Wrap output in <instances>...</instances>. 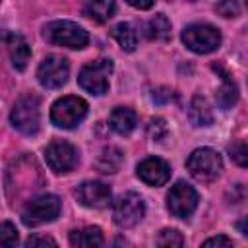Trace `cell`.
Segmentation results:
<instances>
[{
	"label": "cell",
	"instance_id": "12",
	"mask_svg": "<svg viewBox=\"0 0 248 248\" xmlns=\"http://www.w3.org/2000/svg\"><path fill=\"white\" fill-rule=\"evenodd\" d=\"M76 200L89 209H107L112 203V192L105 182L85 180L74 190Z\"/></svg>",
	"mask_w": 248,
	"mask_h": 248
},
{
	"label": "cell",
	"instance_id": "4",
	"mask_svg": "<svg viewBox=\"0 0 248 248\" xmlns=\"http://www.w3.org/2000/svg\"><path fill=\"white\" fill-rule=\"evenodd\" d=\"M186 169L188 172L200 180V182H211L215 180L221 170H223V161H221V155L211 149V147H200V149H194L186 161Z\"/></svg>",
	"mask_w": 248,
	"mask_h": 248
},
{
	"label": "cell",
	"instance_id": "25",
	"mask_svg": "<svg viewBox=\"0 0 248 248\" xmlns=\"http://www.w3.org/2000/svg\"><path fill=\"white\" fill-rule=\"evenodd\" d=\"M215 10L223 17H236L240 14V6L236 0H219L215 4Z\"/></svg>",
	"mask_w": 248,
	"mask_h": 248
},
{
	"label": "cell",
	"instance_id": "17",
	"mask_svg": "<svg viewBox=\"0 0 248 248\" xmlns=\"http://www.w3.org/2000/svg\"><path fill=\"white\" fill-rule=\"evenodd\" d=\"M116 12V0H89L85 6V16L97 23L108 21Z\"/></svg>",
	"mask_w": 248,
	"mask_h": 248
},
{
	"label": "cell",
	"instance_id": "21",
	"mask_svg": "<svg viewBox=\"0 0 248 248\" xmlns=\"http://www.w3.org/2000/svg\"><path fill=\"white\" fill-rule=\"evenodd\" d=\"M112 37L116 39V43L124 48V50H128V52H132L136 46H138V33H136V29L130 25V23H118L114 29H112Z\"/></svg>",
	"mask_w": 248,
	"mask_h": 248
},
{
	"label": "cell",
	"instance_id": "28",
	"mask_svg": "<svg viewBox=\"0 0 248 248\" xmlns=\"http://www.w3.org/2000/svg\"><path fill=\"white\" fill-rule=\"evenodd\" d=\"M56 246V240L50 236H29L25 240V246Z\"/></svg>",
	"mask_w": 248,
	"mask_h": 248
},
{
	"label": "cell",
	"instance_id": "14",
	"mask_svg": "<svg viewBox=\"0 0 248 248\" xmlns=\"http://www.w3.org/2000/svg\"><path fill=\"white\" fill-rule=\"evenodd\" d=\"M6 46L12 58V64L16 70H25L29 58H31V46L19 33H8L6 35Z\"/></svg>",
	"mask_w": 248,
	"mask_h": 248
},
{
	"label": "cell",
	"instance_id": "27",
	"mask_svg": "<svg viewBox=\"0 0 248 248\" xmlns=\"http://www.w3.org/2000/svg\"><path fill=\"white\" fill-rule=\"evenodd\" d=\"M167 132V126H165V120H161V118H157V120H151V126H149V134H151V138L153 140H161L163 138V134Z\"/></svg>",
	"mask_w": 248,
	"mask_h": 248
},
{
	"label": "cell",
	"instance_id": "8",
	"mask_svg": "<svg viewBox=\"0 0 248 248\" xmlns=\"http://www.w3.org/2000/svg\"><path fill=\"white\" fill-rule=\"evenodd\" d=\"M145 215V203L140 194L126 192L112 203V219L118 227L130 229L136 227Z\"/></svg>",
	"mask_w": 248,
	"mask_h": 248
},
{
	"label": "cell",
	"instance_id": "20",
	"mask_svg": "<svg viewBox=\"0 0 248 248\" xmlns=\"http://www.w3.org/2000/svg\"><path fill=\"white\" fill-rule=\"evenodd\" d=\"M221 79H223V83H221V87L217 91V105L223 110H227V108H231L236 103V99H238V87L231 79V76L225 74V72H223V78Z\"/></svg>",
	"mask_w": 248,
	"mask_h": 248
},
{
	"label": "cell",
	"instance_id": "19",
	"mask_svg": "<svg viewBox=\"0 0 248 248\" xmlns=\"http://www.w3.org/2000/svg\"><path fill=\"white\" fill-rule=\"evenodd\" d=\"M122 161H124L122 151H120L118 147H114V145H108V147H105V149L101 151V155H99V159H97L95 165H97V169H99L101 172L112 174V172H116V170L120 169Z\"/></svg>",
	"mask_w": 248,
	"mask_h": 248
},
{
	"label": "cell",
	"instance_id": "9",
	"mask_svg": "<svg viewBox=\"0 0 248 248\" xmlns=\"http://www.w3.org/2000/svg\"><path fill=\"white\" fill-rule=\"evenodd\" d=\"M45 159H46V165L50 167V170H54L58 174L74 170L79 163L78 149L70 141H64V140L50 141L45 149Z\"/></svg>",
	"mask_w": 248,
	"mask_h": 248
},
{
	"label": "cell",
	"instance_id": "24",
	"mask_svg": "<svg viewBox=\"0 0 248 248\" xmlns=\"http://www.w3.org/2000/svg\"><path fill=\"white\" fill-rule=\"evenodd\" d=\"M155 244L159 246H182L184 244V238L178 231L174 229H165L159 232V236L155 238Z\"/></svg>",
	"mask_w": 248,
	"mask_h": 248
},
{
	"label": "cell",
	"instance_id": "18",
	"mask_svg": "<svg viewBox=\"0 0 248 248\" xmlns=\"http://www.w3.org/2000/svg\"><path fill=\"white\" fill-rule=\"evenodd\" d=\"M190 120L194 126H209L213 122V110L205 97L196 95L190 103Z\"/></svg>",
	"mask_w": 248,
	"mask_h": 248
},
{
	"label": "cell",
	"instance_id": "29",
	"mask_svg": "<svg viewBox=\"0 0 248 248\" xmlns=\"http://www.w3.org/2000/svg\"><path fill=\"white\" fill-rule=\"evenodd\" d=\"M203 246H232V240L227 238V236H213V238H207L203 242Z\"/></svg>",
	"mask_w": 248,
	"mask_h": 248
},
{
	"label": "cell",
	"instance_id": "16",
	"mask_svg": "<svg viewBox=\"0 0 248 248\" xmlns=\"http://www.w3.org/2000/svg\"><path fill=\"white\" fill-rule=\"evenodd\" d=\"M103 242L105 240L99 227H83L79 231L70 232V244L76 248H95V246H101Z\"/></svg>",
	"mask_w": 248,
	"mask_h": 248
},
{
	"label": "cell",
	"instance_id": "26",
	"mask_svg": "<svg viewBox=\"0 0 248 248\" xmlns=\"http://www.w3.org/2000/svg\"><path fill=\"white\" fill-rule=\"evenodd\" d=\"M231 151V157L240 165V167H246V143L244 141H236L234 145L229 147Z\"/></svg>",
	"mask_w": 248,
	"mask_h": 248
},
{
	"label": "cell",
	"instance_id": "3",
	"mask_svg": "<svg viewBox=\"0 0 248 248\" xmlns=\"http://www.w3.org/2000/svg\"><path fill=\"white\" fill-rule=\"evenodd\" d=\"M60 209H62V203L58 196L41 194L27 202V205L21 211V221L27 227H39V225L54 221L60 215Z\"/></svg>",
	"mask_w": 248,
	"mask_h": 248
},
{
	"label": "cell",
	"instance_id": "13",
	"mask_svg": "<svg viewBox=\"0 0 248 248\" xmlns=\"http://www.w3.org/2000/svg\"><path fill=\"white\" fill-rule=\"evenodd\" d=\"M138 176L147 186H163L170 178V167L159 157H147L138 165Z\"/></svg>",
	"mask_w": 248,
	"mask_h": 248
},
{
	"label": "cell",
	"instance_id": "6",
	"mask_svg": "<svg viewBox=\"0 0 248 248\" xmlns=\"http://www.w3.org/2000/svg\"><path fill=\"white\" fill-rule=\"evenodd\" d=\"M182 43L198 54L213 52L221 45V33L209 23H192L182 31Z\"/></svg>",
	"mask_w": 248,
	"mask_h": 248
},
{
	"label": "cell",
	"instance_id": "31",
	"mask_svg": "<svg viewBox=\"0 0 248 248\" xmlns=\"http://www.w3.org/2000/svg\"><path fill=\"white\" fill-rule=\"evenodd\" d=\"M6 31H0V45H6Z\"/></svg>",
	"mask_w": 248,
	"mask_h": 248
},
{
	"label": "cell",
	"instance_id": "5",
	"mask_svg": "<svg viewBox=\"0 0 248 248\" xmlns=\"http://www.w3.org/2000/svg\"><path fill=\"white\" fill-rule=\"evenodd\" d=\"M85 116H87V103L76 95H66V97L58 99L50 108L52 124L58 128H64V130L76 128Z\"/></svg>",
	"mask_w": 248,
	"mask_h": 248
},
{
	"label": "cell",
	"instance_id": "11",
	"mask_svg": "<svg viewBox=\"0 0 248 248\" xmlns=\"http://www.w3.org/2000/svg\"><path fill=\"white\" fill-rule=\"evenodd\" d=\"M167 207H169V211L174 217L188 219L196 211V207H198V192L190 184L180 180V182H176L169 190V194H167Z\"/></svg>",
	"mask_w": 248,
	"mask_h": 248
},
{
	"label": "cell",
	"instance_id": "23",
	"mask_svg": "<svg viewBox=\"0 0 248 248\" xmlns=\"http://www.w3.org/2000/svg\"><path fill=\"white\" fill-rule=\"evenodd\" d=\"M17 240H19L17 229L10 221H2L0 223V246H16Z\"/></svg>",
	"mask_w": 248,
	"mask_h": 248
},
{
	"label": "cell",
	"instance_id": "10",
	"mask_svg": "<svg viewBox=\"0 0 248 248\" xmlns=\"http://www.w3.org/2000/svg\"><path fill=\"white\" fill-rule=\"evenodd\" d=\"M68 76H70V64L60 54H48L46 58H43V62L37 68L39 83L48 89L62 87L68 81Z\"/></svg>",
	"mask_w": 248,
	"mask_h": 248
},
{
	"label": "cell",
	"instance_id": "2",
	"mask_svg": "<svg viewBox=\"0 0 248 248\" xmlns=\"http://www.w3.org/2000/svg\"><path fill=\"white\" fill-rule=\"evenodd\" d=\"M43 35L48 43L58 45V46H66V48H83L89 43V35L87 31L68 19H56L45 25Z\"/></svg>",
	"mask_w": 248,
	"mask_h": 248
},
{
	"label": "cell",
	"instance_id": "7",
	"mask_svg": "<svg viewBox=\"0 0 248 248\" xmlns=\"http://www.w3.org/2000/svg\"><path fill=\"white\" fill-rule=\"evenodd\" d=\"M110 74H112V62L108 58H99L81 68L78 76V83L91 95H103L108 89Z\"/></svg>",
	"mask_w": 248,
	"mask_h": 248
},
{
	"label": "cell",
	"instance_id": "22",
	"mask_svg": "<svg viewBox=\"0 0 248 248\" xmlns=\"http://www.w3.org/2000/svg\"><path fill=\"white\" fill-rule=\"evenodd\" d=\"M147 37L155 41H167L170 37V21L165 14H157L147 23Z\"/></svg>",
	"mask_w": 248,
	"mask_h": 248
},
{
	"label": "cell",
	"instance_id": "30",
	"mask_svg": "<svg viewBox=\"0 0 248 248\" xmlns=\"http://www.w3.org/2000/svg\"><path fill=\"white\" fill-rule=\"evenodd\" d=\"M132 8H138V10H147L155 4V0H126Z\"/></svg>",
	"mask_w": 248,
	"mask_h": 248
},
{
	"label": "cell",
	"instance_id": "15",
	"mask_svg": "<svg viewBox=\"0 0 248 248\" xmlns=\"http://www.w3.org/2000/svg\"><path fill=\"white\" fill-rule=\"evenodd\" d=\"M108 124L116 134L128 136L138 126V114L128 107H116L108 116Z\"/></svg>",
	"mask_w": 248,
	"mask_h": 248
},
{
	"label": "cell",
	"instance_id": "1",
	"mask_svg": "<svg viewBox=\"0 0 248 248\" xmlns=\"http://www.w3.org/2000/svg\"><path fill=\"white\" fill-rule=\"evenodd\" d=\"M10 122L17 132H21L25 136H35L39 132V126H41V103H39V97H35L31 93L21 95L12 107Z\"/></svg>",
	"mask_w": 248,
	"mask_h": 248
}]
</instances>
